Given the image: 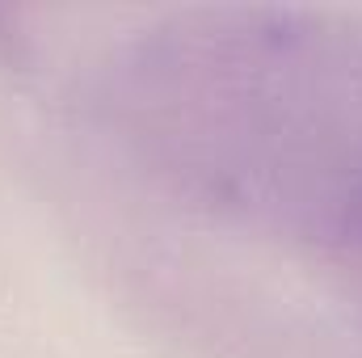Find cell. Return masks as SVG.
Returning a JSON list of instances; mask_svg holds the SVG:
<instances>
[{
  "instance_id": "3957f363",
  "label": "cell",
  "mask_w": 362,
  "mask_h": 358,
  "mask_svg": "<svg viewBox=\"0 0 362 358\" xmlns=\"http://www.w3.org/2000/svg\"><path fill=\"white\" fill-rule=\"evenodd\" d=\"M354 278H358V287H362V266H358V270H354Z\"/></svg>"
},
{
  "instance_id": "7a4b0ae2",
  "label": "cell",
  "mask_w": 362,
  "mask_h": 358,
  "mask_svg": "<svg viewBox=\"0 0 362 358\" xmlns=\"http://www.w3.org/2000/svg\"><path fill=\"white\" fill-rule=\"evenodd\" d=\"M30 59V42H25V34L0 13V64H8V68H21Z\"/></svg>"
},
{
  "instance_id": "6da1fadb",
  "label": "cell",
  "mask_w": 362,
  "mask_h": 358,
  "mask_svg": "<svg viewBox=\"0 0 362 358\" xmlns=\"http://www.w3.org/2000/svg\"><path fill=\"white\" fill-rule=\"evenodd\" d=\"M89 110L122 161L181 207L362 266V13H165L105 51Z\"/></svg>"
}]
</instances>
